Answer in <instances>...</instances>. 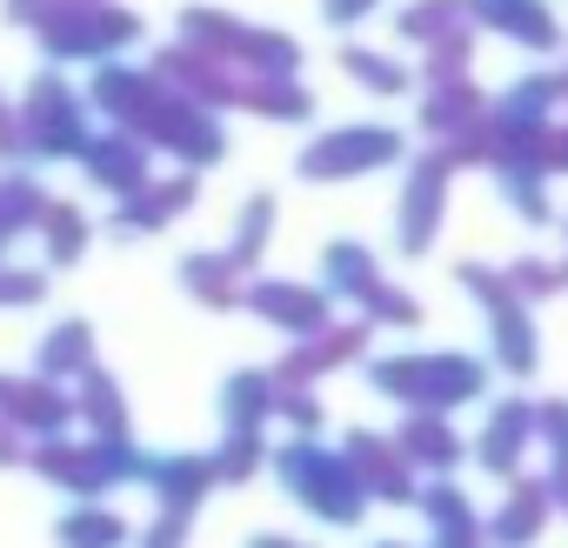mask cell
Returning a JSON list of instances; mask_svg holds the SVG:
<instances>
[{
  "label": "cell",
  "mask_w": 568,
  "mask_h": 548,
  "mask_svg": "<svg viewBox=\"0 0 568 548\" xmlns=\"http://www.w3.org/2000/svg\"><path fill=\"white\" fill-rule=\"evenodd\" d=\"M475 8H481V21H495V28H528L535 41L548 34V21L535 14V0H475Z\"/></svg>",
  "instance_id": "cell-1"
}]
</instances>
